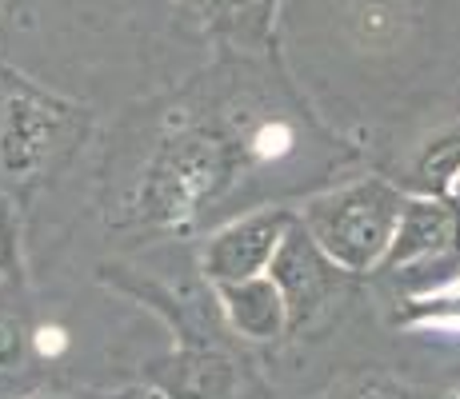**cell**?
Here are the masks:
<instances>
[{
  "instance_id": "1",
  "label": "cell",
  "mask_w": 460,
  "mask_h": 399,
  "mask_svg": "<svg viewBox=\"0 0 460 399\" xmlns=\"http://www.w3.org/2000/svg\"><path fill=\"white\" fill-rule=\"evenodd\" d=\"M249 144L220 120H184L156 140L140 176L132 220L148 232H181L244 172Z\"/></svg>"
},
{
  "instance_id": "2",
  "label": "cell",
  "mask_w": 460,
  "mask_h": 399,
  "mask_svg": "<svg viewBox=\"0 0 460 399\" xmlns=\"http://www.w3.org/2000/svg\"><path fill=\"white\" fill-rule=\"evenodd\" d=\"M88 132V108L40 88L37 80L0 68V180L13 192L37 188Z\"/></svg>"
},
{
  "instance_id": "3",
  "label": "cell",
  "mask_w": 460,
  "mask_h": 399,
  "mask_svg": "<svg viewBox=\"0 0 460 399\" xmlns=\"http://www.w3.org/2000/svg\"><path fill=\"white\" fill-rule=\"evenodd\" d=\"M404 204L409 196L396 184L365 176V180H352L344 188L308 200L300 224L336 268L349 276H365V272H380L385 264L396 228H401Z\"/></svg>"
},
{
  "instance_id": "4",
  "label": "cell",
  "mask_w": 460,
  "mask_h": 399,
  "mask_svg": "<svg viewBox=\"0 0 460 399\" xmlns=\"http://www.w3.org/2000/svg\"><path fill=\"white\" fill-rule=\"evenodd\" d=\"M269 280L280 288L288 308V335H300L305 327H313L329 308L336 304V296L349 283V272H341L329 256L316 247V239L308 236V228L296 224L288 228L280 252L269 264Z\"/></svg>"
},
{
  "instance_id": "5",
  "label": "cell",
  "mask_w": 460,
  "mask_h": 399,
  "mask_svg": "<svg viewBox=\"0 0 460 399\" xmlns=\"http://www.w3.org/2000/svg\"><path fill=\"white\" fill-rule=\"evenodd\" d=\"M296 216L300 212L293 208H264V212H252V216L233 220L217 236H208L200 268H205L212 288L269 276L272 256L280 252V244H285L288 228L296 224Z\"/></svg>"
},
{
  "instance_id": "6",
  "label": "cell",
  "mask_w": 460,
  "mask_h": 399,
  "mask_svg": "<svg viewBox=\"0 0 460 399\" xmlns=\"http://www.w3.org/2000/svg\"><path fill=\"white\" fill-rule=\"evenodd\" d=\"M460 252V220L440 196H417L404 204L401 228L393 236L380 272H412L417 264H453Z\"/></svg>"
},
{
  "instance_id": "7",
  "label": "cell",
  "mask_w": 460,
  "mask_h": 399,
  "mask_svg": "<svg viewBox=\"0 0 460 399\" xmlns=\"http://www.w3.org/2000/svg\"><path fill=\"white\" fill-rule=\"evenodd\" d=\"M153 384L164 399H241L244 371L233 356L208 343H189L153 368Z\"/></svg>"
},
{
  "instance_id": "8",
  "label": "cell",
  "mask_w": 460,
  "mask_h": 399,
  "mask_svg": "<svg viewBox=\"0 0 460 399\" xmlns=\"http://www.w3.org/2000/svg\"><path fill=\"white\" fill-rule=\"evenodd\" d=\"M280 0H176L181 16L228 48H261L272 37Z\"/></svg>"
},
{
  "instance_id": "9",
  "label": "cell",
  "mask_w": 460,
  "mask_h": 399,
  "mask_svg": "<svg viewBox=\"0 0 460 399\" xmlns=\"http://www.w3.org/2000/svg\"><path fill=\"white\" fill-rule=\"evenodd\" d=\"M217 299L225 308V319L236 335L244 340H277L288 335V308L280 288L269 276L241 280V283H220Z\"/></svg>"
},
{
  "instance_id": "10",
  "label": "cell",
  "mask_w": 460,
  "mask_h": 399,
  "mask_svg": "<svg viewBox=\"0 0 460 399\" xmlns=\"http://www.w3.org/2000/svg\"><path fill=\"white\" fill-rule=\"evenodd\" d=\"M456 176H460V124L437 132L412 160V184L420 188V196L445 200V192L453 188Z\"/></svg>"
},
{
  "instance_id": "11",
  "label": "cell",
  "mask_w": 460,
  "mask_h": 399,
  "mask_svg": "<svg viewBox=\"0 0 460 399\" xmlns=\"http://www.w3.org/2000/svg\"><path fill=\"white\" fill-rule=\"evenodd\" d=\"M29 351V335H24L21 308L0 291V371H16Z\"/></svg>"
},
{
  "instance_id": "12",
  "label": "cell",
  "mask_w": 460,
  "mask_h": 399,
  "mask_svg": "<svg viewBox=\"0 0 460 399\" xmlns=\"http://www.w3.org/2000/svg\"><path fill=\"white\" fill-rule=\"evenodd\" d=\"M344 399H429L420 387L404 384V379H393V376H365L360 384H352Z\"/></svg>"
}]
</instances>
